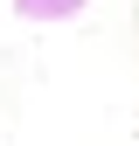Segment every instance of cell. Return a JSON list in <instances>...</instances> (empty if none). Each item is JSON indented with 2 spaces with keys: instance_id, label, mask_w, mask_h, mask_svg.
I'll return each instance as SVG.
<instances>
[{
  "instance_id": "cell-1",
  "label": "cell",
  "mask_w": 139,
  "mask_h": 146,
  "mask_svg": "<svg viewBox=\"0 0 139 146\" xmlns=\"http://www.w3.org/2000/svg\"><path fill=\"white\" fill-rule=\"evenodd\" d=\"M14 14L21 21H70V14H83V0H14Z\"/></svg>"
}]
</instances>
